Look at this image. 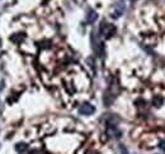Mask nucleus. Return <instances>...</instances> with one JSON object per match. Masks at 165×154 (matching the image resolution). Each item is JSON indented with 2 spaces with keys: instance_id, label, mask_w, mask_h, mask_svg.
I'll return each instance as SVG.
<instances>
[{
  "instance_id": "f257e3e1",
  "label": "nucleus",
  "mask_w": 165,
  "mask_h": 154,
  "mask_svg": "<svg viewBox=\"0 0 165 154\" xmlns=\"http://www.w3.org/2000/svg\"><path fill=\"white\" fill-rule=\"evenodd\" d=\"M91 43H93V49L95 51V53L99 57H104L106 51H104V44L103 42L99 39V35H98L95 32L91 33Z\"/></svg>"
},
{
  "instance_id": "f03ea898",
  "label": "nucleus",
  "mask_w": 165,
  "mask_h": 154,
  "mask_svg": "<svg viewBox=\"0 0 165 154\" xmlns=\"http://www.w3.org/2000/svg\"><path fill=\"white\" fill-rule=\"evenodd\" d=\"M116 32H117V29H116V27L113 24L107 23V22H102L100 27H99V33L104 37L106 39L112 38V37L116 34Z\"/></svg>"
},
{
  "instance_id": "7ed1b4c3",
  "label": "nucleus",
  "mask_w": 165,
  "mask_h": 154,
  "mask_svg": "<svg viewBox=\"0 0 165 154\" xmlns=\"http://www.w3.org/2000/svg\"><path fill=\"white\" fill-rule=\"evenodd\" d=\"M95 111V109L93 105L90 104H83V105L79 107V114L80 115H91Z\"/></svg>"
},
{
  "instance_id": "20e7f679",
  "label": "nucleus",
  "mask_w": 165,
  "mask_h": 154,
  "mask_svg": "<svg viewBox=\"0 0 165 154\" xmlns=\"http://www.w3.org/2000/svg\"><path fill=\"white\" fill-rule=\"evenodd\" d=\"M107 134L111 138H121V130H118L116 125H108L107 126Z\"/></svg>"
},
{
  "instance_id": "39448f33",
  "label": "nucleus",
  "mask_w": 165,
  "mask_h": 154,
  "mask_svg": "<svg viewBox=\"0 0 165 154\" xmlns=\"http://www.w3.org/2000/svg\"><path fill=\"white\" fill-rule=\"evenodd\" d=\"M123 11H125V5H123V2H121L116 5V10L113 11V14H112V17L113 18H119L122 14H123Z\"/></svg>"
},
{
  "instance_id": "423d86ee",
  "label": "nucleus",
  "mask_w": 165,
  "mask_h": 154,
  "mask_svg": "<svg viewBox=\"0 0 165 154\" xmlns=\"http://www.w3.org/2000/svg\"><path fill=\"white\" fill-rule=\"evenodd\" d=\"M97 19H98V14H97V11L90 9V10L88 11V14H87V22H88L89 24H93V23H95Z\"/></svg>"
},
{
  "instance_id": "0eeeda50",
  "label": "nucleus",
  "mask_w": 165,
  "mask_h": 154,
  "mask_svg": "<svg viewBox=\"0 0 165 154\" xmlns=\"http://www.w3.org/2000/svg\"><path fill=\"white\" fill-rule=\"evenodd\" d=\"M163 104H164V98H163V97L155 96L154 98H152V105H154V106L160 107V106H163Z\"/></svg>"
},
{
  "instance_id": "6e6552de",
  "label": "nucleus",
  "mask_w": 165,
  "mask_h": 154,
  "mask_svg": "<svg viewBox=\"0 0 165 154\" xmlns=\"http://www.w3.org/2000/svg\"><path fill=\"white\" fill-rule=\"evenodd\" d=\"M27 148H28V145L26 144V143H18L17 145H15V150L18 152V153H24L27 150Z\"/></svg>"
},
{
  "instance_id": "1a4fd4ad",
  "label": "nucleus",
  "mask_w": 165,
  "mask_h": 154,
  "mask_svg": "<svg viewBox=\"0 0 165 154\" xmlns=\"http://www.w3.org/2000/svg\"><path fill=\"white\" fill-rule=\"evenodd\" d=\"M159 148H160L163 152H165V141H160V144H159Z\"/></svg>"
},
{
  "instance_id": "9d476101",
  "label": "nucleus",
  "mask_w": 165,
  "mask_h": 154,
  "mask_svg": "<svg viewBox=\"0 0 165 154\" xmlns=\"http://www.w3.org/2000/svg\"><path fill=\"white\" fill-rule=\"evenodd\" d=\"M119 148H121V150H122V153H123V154H127V150L125 149V148H123V146H122V145H121Z\"/></svg>"
},
{
  "instance_id": "9b49d317",
  "label": "nucleus",
  "mask_w": 165,
  "mask_h": 154,
  "mask_svg": "<svg viewBox=\"0 0 165 154\" xmlns=\"http://www.w3.org/2000/svg\"><path fill=\"white\" fill-rule=\"evenodd\" d=\"M85 154H97V153H95V152H93V150H88Z\"/></svg>"
}]
</instances>
